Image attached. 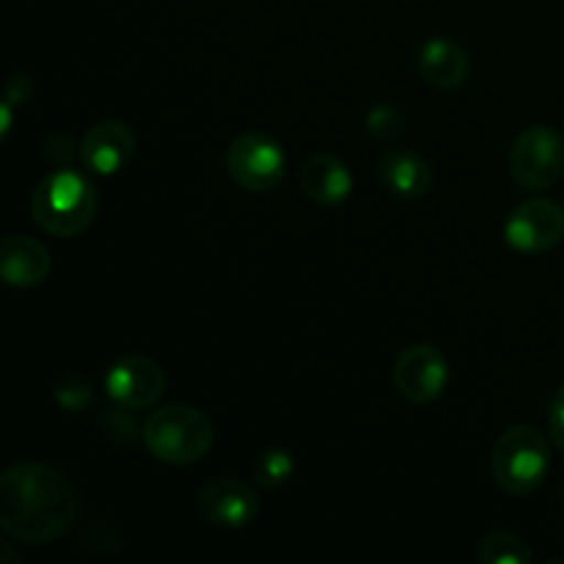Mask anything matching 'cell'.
<instances>
[{"label":"cell","mask_w":564,"mask_h":564,"mask_svg":"<svg viewBox=\"0 0 564 564\" xmlns=\"http://www.w3.org/2000/svg\"><path fill=\"white\" fill-rule=\"evenodd\" d=\"M562 499H564V488H562Z\"/></svg>","instance_id":"cell-22"},{"label":"cell","mask_w":564,"mask_h":564,"mask_svg":"<svg viewBox=\"0 0 564 564\" xmlns=\"http://www.w3.org/2000/svg\"><path fill=\"white\" fill-rule=\"evenodd\" d=\"M380 180L394 196L422 198L433 185V171L422 154L408 152V149H391L380 158Z\"/></svg>","instance_id":"cell-14"},{"label":"cell","mask_w":564,"mask_h":564,"mask_svg":"<svg viewBox=\"0 0 564 564\" xmlns=\"http://www.w3.org/2000/svg\"><path fill=\"white\" fill-rule=\"evenodd\" d=\"M564 237V209L554 198L521 202L505 220V242L518 253H545Z\"/></svg>","instance_id":"cell-7"},{"label":"cell","mask_w":564,"mask_h":564,"mask_svg":"<svg viewBox=\"0 0 564 564\" xmlns=\"http://www.w3.org/2000/svg\"><path fill=\"white\" fill-rule=\"evenodd\" d=\"M31 91H33L31 77L20 75V72H17V75H11L9 86H6V99H3V102L11 105V108H17V105H25L28 97H31Z\"/></svg>","instance_id":"cell-21"},{"label":"cell","mask_w":564,"mask_h":564,"mask_svg":"<svg viewBox=\"0 0 564 564\" xmlns=\"http://www.w3.org/2000/svg\"><path fill=\"white\" fill-rule=\"evenodd\" d=\"M141 435L149 455L169 466H193L204 460L215 444L213 422L193 405L158 408L143 422Z\"/></svg>","instance_id":"cell-3"},{"label":"cell","mask_w":564,"mask_h":564,"mask_svg":"<svg viewBox=\"0 0 564 564\" xmlns=\"http://www.w3.org/2000/svg\"><path fill=\"white\" fill-rule=\"evenodd\" d=\"M564 141L556 130L532 124L512 141L510 176L523 191H549L562 180Z\"/></svg>","instance_id":"cell-5"},{"label":"cell","mask_w":564,"mask_h":564,"mask_svg":"<svg viewBox=\"0 0 564 564\" xmlns=\"http://www.w3.org/2000/svg\"><path fill=\"white\" fill-rule=\"evenodd\" d=\"M449 383V361L438 347L411 345L397 356L394 389L411 405H430L438 400Z\"/></svg>","instance_id":"cell-8"},{"label":"cell","mask_w":564,"mask_h":564,"mask_svg":"<svg viewBox=\"0 0 564 564\" xmlns=\"http://www.w3.org/2000/svg\"><path fill=\"white\" fill-rule=\"evenodd\" d=\"M297 185L308 202L319 207H336L352 193V174L339 158L319 152L303 160L297 171Z\"/></svg>","instance_id":"cell-13"},{"label":"cell","mask_w":564,"mask_h":564,"mask_svg":"<svg viewBox=\"0 0 564 564\" xmlns=\"http://www.w3.org/2000/svg\"><path fill=\"white\" fill-rule=\"evenodd\" d=\"M50 253L39 240L9 235L0 242V275L14 290H33L50 279Z\"/></svg>","instance_id":"cell-12"},{"label":"cell","mask_w":564,"mask_h":564,"mask_svg":"<svg viewBox=\"0 0 564 564\" xmlns=\"http://www.w3.org/2000/svg\"><path fill=\"white\" fill-rule=\"evenodd\" d=\"M292 474H295V457L286 449H268L253 463V477L264 488H279V485L290 482Z\"/></svg>","instance_id":"cell-17"},{"label":"cell","mask_w":564,"mask_h":564,"mask_svg":"<svg viewBox=\"0 0 564 564\" xmlns=\"http://www.w3.org/2000/svg\"><path fill=\"white\" fill-rule=\"evenodd\" d=\"M196 507L204 521L220 529H246L257 521L262 501L248 482L235 477L209 479L196 496Z\"/></svg>","instance_id":"cell-10"},{"label":"cell","mask_w":564,"mask_h":564,"mask_svg":"<svg viewBox=\"0 0 564 564\" xmlns=\"http://www.w3.org/2000/svg\"><path fill=\"white\" fill-rule=\"evenodd\" d=\"M549 430H551V441H554V444L564 452V383L554 394V400H551Z\"/></svg>","instance_id":"cell-20"},{"label":"cell","mask_w":564,"mask_h":564,"mask_svg":"<svg viewBox=\"0 0 564 564\" xmlns=\"http://www.w3.org/2000/svg\"><path fill=\"white\" fill-rule=\"evenodd\" d=\"M419 72L433 88H457L468 77V53L449 39H430L419 50Z\"/></svg>","instance_id":"cell-15"},{"label":"cell","mask_w":564,"mask_h":564,"mask_svg":"<svg viewBox=\"0 0 564 564\" xmlns=\"http://www.w3.org/2000/svg\"><path fill=\"white\" fill-rule=\"evenodd\" d=\"M551 471V446L532 424H512L494 446V477L510 496H529Z\"/></svg>","instance_id":"cell-4"},{"label":"cell","mask_w":564,"mask_h":564,"mask_svg":"<svg viewBox=\"0 0 564 564\" xmlns=\"http://www.w3.org/2000/svg\"><path fill=\"white\" fill-rule=\"evenodd\" d=\"M97 187L80 171L61 169L39 180L31 196L33 224L53 237H77L94 224Z\"/></svg>","instance_id":"cell-2"},{"label":"cell","mask_w":564,"mask_h":564,"mask_svg":"<svg viewBox=\"0 0 564 564\" xmlns=\"http://www.w3.org/2000/svg\"><path fill=\"white\" fill-rule=\"evenodd\" d=\"M477 560L482 564H529L532 549L523 538L512 532H490L479 540Z\"/></svg>","instance_id":"cell-16"},{"label":"cell","mask_w":564,"mask_h":564,"mask_svg":"<svg viewBox=\"0 0 564 564\" xmlns=\"http://www.w3.org/2000/svg\"><path fill=\"white\" fill-rule=\"evenodd\" d=\"M135 154V132L119 119H102L88 127L80 141V160L99 176H113Z\"/></svg>","instance_id":"cell-11"},{"label":"cell","mask_w":564,"mask_h":564,"mask_svg":"<svg viewBox=\"0 0 564 564\" xmlns=\"http://www.w3.org/2000/svg\"><path fill=\"white\" fill-rule=\"evenodd\" d=\"M367 130H369V135L378 138V141H383V143L394 141L402 130L400 110L389 102L375 105V108L367 113Z\"/></svg>","instance_id":"cell-19"},{"label":"cell","mask_w":564,"mask_h":564,"mask_svg":"<svg viewBox=\"0 0 564 564\" xmlns=\"http://www.w3.org/2000/svg\"><path fill=\"white\" fill-rule=\"evenodd\" d=\"M226 171L242 191L268 193L284 180L286 154L275 138L264 132H246L226 149Z\"/></svg>","instance_id":"cell-6"},{"label":"cell","mask_w":564,"mask_h":564,"mask_svg":"<svg viewBox=\"0 0 564 564\" xmlns=\"http://www.w3.org/2000/svg\"><path fill=\"white\" fill-rule=\"evenodd\" d=\"M53 397L58 402L61 411H69V413H80L91 405L94 400V391L91 383L80 375H64L58 383L53 386Z\"/></svg>","instance_id":"cell-18"},{"label":"cell","mask_w":564,"mask_h":564,"mask_svg":"<svg viewBox=\"0 0 564 564\" xmlns=\"http://www.w3.org/2000/svg\"><path fill=\"white\" fill-rule=\"evenodd\" d=\"M105 394L121 411H147L165 394V372L147 356H124L105 375Z\"/></svg>","instance_id":"cell-9"},{"label":"cell","mask_w":564,"mask_h":564,"mask_svg":"<svg viewBox=\"0 0 564 564\" xmlns=\"http://www.w3.org/2000/svg\"><path fill=\"white\" fill-rule=\"evenodd\" d=\"M77 516V490L66 474L44 463H14L0 474V527L25 545L64 538Z\"/></svg>","instance_id":"cell-1"}]
</instances>
